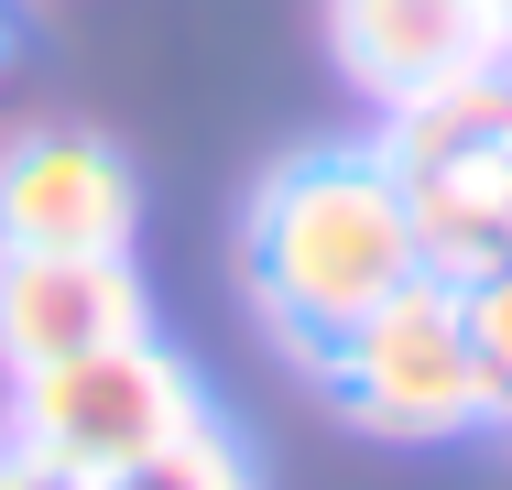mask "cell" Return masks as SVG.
I'll use <instances>...</instances> for the list:
<instances>
[{
  "label": "cell",
  "mask_w": 512,
  "mask_h": 490,
  "mask_svg": "<svg viewBox=\"0 0 512 490\" xmlns=\"http://www.w3.org/2000/svg\"><path fill=\"white\" fill-rule=\"evenodd\" d=\"M502 66H512V55H502Z\"/></svg>",
  "instance_id": "13"
},
{
  "label": "cell",
  "mask_w": 512,
  "mask_h": 490,
  "mask_svg": "<svg viewBox=\"0 0 512 490\" xmlns=\"http://www.w3.org/2000/svg\"><path fill=\"white\" fill-rule=\"evenodd\" d=\"M480 22H491V33H502V55H512V0H480Z\"/></svg>",
  "instance_id": "11"
},
{
  "label": "cell",
  "mask_w": 512,
  "mask_h": 490,
  "mask_svg": "<svg viewBox=\"0 0 512 490\" xmlns=\"http://www.w3.org/2000/svg\"><path fill=\"white\" fill-rule=\"evenodd\" d=\"M469 305V360H480V414L512 425V262H491L480 284H458Z\"/></svg>",
  "instance_id": "9"
},
{
  "label": "cell",
  "mask_w": 512,
  "mask_h": 490,
  "mask_svg": "<svg viewBox=\"0 0 512 490\" xmlns=\"http://www.w3.org/2000/svg\"><path fill=\"white\" fill-rule=\"evenodd\" d=\"M142 327H153V294L131 251H0V371L88 360Z\"/></svg>",
  "instance_id": "4"
},
{
  "label": "cell",
  "mask_w": 512,
  "mask_h": 490,
  "mask_svg": "<svg viewBox=\"0 0 512 490\" xmlns=\"http://www.w3.org/2000/svg\"><path fill=\"white\" fill-rule=\"evenodd\" d=\"M327 44L349 88H371L382 109L414 88H447L469 66H502V33L480 22V0H327Z\"/></svg>",
  "instance_id": "6"
},
{
  "label": "cell",
  "mask_w": 512,
  "mask_h": 490,
  "mask_svg": "<svg viewBox=\"0 0 512 490\" xmlns=\"http://www.w3.org/2000/svg\"><path fill=\"white\" fill-rule=\"evenodd\" d=\"M0 490H88V480H66L55 458H33L22 436H0Z\"/></svg>",
  "instance_id": "10"
},
{
  "label": "cell",
  "mask_w": 512,
  "mask_h": 490,
  "mask_svg": "<svg viewBox=\"0 0 512 490\" xmlns=\"http://www.w3.org/2000/svg\"><path fill=\"white\" fill-rule=\"evenodd\" d=\"M142 186L88 131H33L0 153V251H131Z\"/></svg>",
  "instance_id": "5"
},
{
  "label": "cell",
  "mask_w": 512,
  "mask_h": 490,
  "mask_svg": "<svg viewBox=\"0 0 512 490\" xmlns=\"http://www.w3.org/2000/svg\"><path fill=\"white\" fill-rule=\"evenodd\" d=\"M240 262H251V294H262V327L316 371L338 327H360L382 294H404L425 273L414 196L393 175V153L382 142H338V153L273 164L262 196H251Z\"/></svg>",
  "instance_id": "1"
},
{
  "label": "cell",
  "mask_w": 512,
  "mask_h": 490,
  "mask_svg": "<svg viewBox=\"0 0 512 490\" xmlns=\"http://www.w3.org/2000/svg\"><path fill=\"white\" fill-rule=\"evenodd\" d=\"M99 490H262V469H251V447H240L218 414H197L186 436H164L153 458H131V469L99 480Z\"/></svg>",
  "instance_id": "8"
},
{
  "label": "cell",
  "mask_w": 512,
  "mask_h": 490,
  "mask_svg": "<svg viewBox=\"0 0 512 490\" xmlns=\"http://www.w3.org/2000/svg\"><path fill=\"white\" fill-rule=\"evenodd\" d=\"M207 414L197 371L142 327V338H109L88 360H44V371H11V414L0 436H22L33 458H55L66 480H120L131 458H153L164 436H186Z\"/></svg>",
  "instance_id": "3"
},
{
  "label": "cell",
  "mask_w": 512,
  "mask_h": 490,
  "mask_svg": "<svg viewBox=\"0 0 512 490\" xmlns=\"http://www.w3.org/2000/svg\"><path fill=\"white\" fill-rule=\"evenodd\" d=\"M316 371L338 392V414L382 447H447V436L491 425L480 414V360H469V305H458L447 273H414L404 294H382L360 327L327 338Z\"/></svg>",
  "instance_id": "2"
},
{
  "label": "cell",
  "mask_w": 512,
  "mask_h": 490,
  "mask_svg": "<svg viewBox=\"0 0 512 490\" xmlns=\"http://www.w3.org/2000/svg\"><path fill=\"white\" fill-rule=\"evenodd\" d=\"M502 262H512V218H502Z\"/></svg>",
  "instance_id": "12"
},
{
  "label": "cell",
  "mask_w": 512,
  "mask_h": 490,
  "mask_svg": "<svg viewBox=\"0 0 512 490\" xmlns=\"http://www.w3.org/2000/svg\"><path fill=\"white\" fill-rule=\"evenodd\" d=\"M414 196V240H425V273L447 284H480L502 262V218H512V131H480V142H447V153H414L393 164Z\"/></svg>",
  "instance_id": "7"
}]
</instances>
